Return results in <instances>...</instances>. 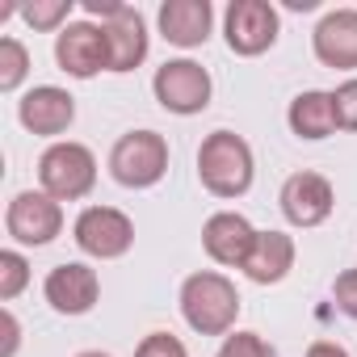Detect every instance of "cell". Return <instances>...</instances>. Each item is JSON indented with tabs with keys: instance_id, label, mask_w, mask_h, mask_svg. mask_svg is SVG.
Wrapping results in <instances>:
<instances>
[{
	"instance_id": "21",
	"label": "cell",
	"mask_w": 357,
	"mask_h": 357,
	"mask_svg": "<svg viewBox=\"0 0 357 357\" xmlns=\"http://www.w3.org/2000/svg\"><path fill=\"white\" fill-rule=\"evenodd\" d=\"M17 13H22L26 26H34V30H55L59 22H68L72 0H34V5H22Z\"/></svg>"
},
{
	"instance_id": "9",
	"label": "cell",
	"mask_w": 357,
	"mask_h": 357,
	"mask_svg": "<svg viewBox=\"0 0 357 357\" xmlns=\"http://www.w3.org/2000/svg\"><path fill=\"white\" fill-rule=\"evenodd\" d=\"M278 9L269 0H231L227 5V17H223V34H227V47L236 55H261L278 43Z\"/></svg>"
},
{
	"instance_id": "16",
	"label": "cell",
	"mask_w": 357,
	"mask_h": 357,
	"mask_svg": "<svg viewBox=\"0 0 357 357\" xmlns=\"http://www.w3.org/2000/svg\"><path fill=\"white\" fill-rule=\"evenodd\" d=\"M211 26H215V9L211 0H168L160 5V34L172 43V47H202L211 38Z\"/></svg>"
},
{
	"instance_id": "24",
	"label": "cell",
	"mask_w": 357,
	"mask_h": 357,
	"mask_svg": "<svg viewBox=\"0 0 357 357\" xmlns=\"http://www.w3.org/2000/svg\"><path fill=\"white\" fill-rule=\"evenodd\" d=\"M332 298H336V307H340L349 319H357V269H344V273L336 278Z\"/></svg>"
},
{
	"instance_id": "27",
	"label": "cell",
	"mask_w": 357,
	"mask_h": 357,
	"mask_svg": "<svg viewBox=\"0 0 357 357\" xmlns=\"http://www.w3.org/2000/svg\"><path fill=\"white\" fill-rule=\"evenodd\" d=\"M307 357H349V349L336 344V340H315V344L307 349Z\"/></svg>"
},
{
	"instance_id": "26",
	"label": "cell",
	"mask_w": 357,
	"mask_h": 357,
	"mask_svg": "<svg viewBox=\"0 0 357 357\" xmlns=\"http://www.w3.org/2000/svg\"><path fill=\"white\" fill-rule=\"evenodd\" d=\"M17 336H22L17 315H13V311H5V353H0V357H13V353H17Z\"/></svg>"
},
{
	"instance_id": "28",
	"label": "cell",
	"mask_w": 357,
	"mask_h": 357,
	"mask_svg": "<svg viewBox=\"0 0 357 357\" xmlns=\"http://www.w3.org/2000/svg\"><path fill=\"white\" fill-rule=\"evenodd\" d=\"M76 357H109V353H101V349H89V353H76Z\"/></svg>"
},
{
	"instance_id": "15",
	"label": "cell",
	"mask_w": 357,
	"mask_h": 357,
	"mask_svg": "<svg viewBox=\"0 0 357 357\" xmlns=\"http://www.w3.org/2000/svg\"><path fill=\"white\" fill-rule=\"evenodd\" d=\"M311 47H315V59L324 68L353 72L357 68V9H332V13H324V22L311 34Z\"/></svg>"
},
{
	"instance_id": "4",
	"label": "cell",
	"mask_w": 357,
	"mask_h": 357,
	"mask_svg": "<svg viewBox=\"0 0 357 357\" xmlns=\"http://www.w3.org/2000/svg\"><path fill=\"white\" fill-rule=\"evenodd\" d=\"M168 172V143L155 130H130L109 151V176L122 190H151Z\"/></svg>"
},
{
	"instance_id": "14",
	"label": "cell",
	"mask_w": 357,
	"mask_h": 357,
	"mask_svg": "<svg viewBox=\"0 0 357 357\" xmlns=\"http://www.w3.org/2000/svg\"><path fill=\"white\" fill-rule=\"evenodd\" d=\"M252 244H257V227H252L244 215H236V211H219V215H211L206 227H202V248H206V257H211L215 265L244 269Z\"/></svg>"
},
{
	"instance_id": "11",
	"label": "cell",
	"mask_w": 357,
	"mask_h": 357,
	"mask_svg": "<svg viewBox=\"0 0 357 357\" xmlns=\"http://www.w3.org/2000/svg\"><path fill=\"white\" fill-rule=\"evenodd\" d=\"M43 294L59 315H89L101 298V278L84 261H68V265H55L47 273Z\"/></svg>"
},
{
	"instance_id": "18",
	"label": "cell",
	"mask_w": 357,
	"mask_h": 357,
	"mask_svg": "<svg viewBox=\"0 0 357 357\" xmlns=\"http://www.w3.org/2000/svg\"><path fill=\"white\" fill-rule=\"evenodd\" d=\"M286 122L298 139H328L336 126H340V114H336V97L332 93H298L286 109Z\"/></svg>"
},
{
	"instance_id": "17",
	"label": "cell",
	"mask_w": 357,
	"mask_h": 357,
	"mask_svg": "<svg viewBox=\"0 0 357 357\" xmlns=\"http://www.w3.org/2000/svg\"><path fill=\"white\" fill-rule=\"evenodd\" d=\"M294 269V240L286 231H257V244L244 261V273L257 286H273Z\"/></svg>"
},
{
	"instance_id": "25",
	"label": "cell",
	"mask_w": 357,
	"mask_h": 357,
	"mask_svg": "<svg viewBox=\"0 0 357 357\" xmlns=\"http://www.w3.org/2000/svg\"><path fill=\"white\" fill-rule=\"evenodd\" d=\"M332 97H336L340 126H344V130H357V76H353V80H344V84H340Z\"/></svg>"
},
{
	"instance_id": "7",
	"label": "cell",
	"mask_w": 357,
	"mask_h": 357,
	"mask_svg": "<svg viewBox=\"0 0 357 357\" xmlns=\"http://www.w3.org/2000/svg\"><path fill=\"white\" fill-rule=\"evenodd\" d=\"M72 236H76V248L84 257L118 261L135 244V223L118 206H84L80 219H76V227H72Z\"/></svg>"
},
{
	"instance_id": "6",
	"label": "cell",
	"mask_w": 357,
	"mask_h": 357,
	"mask_svg": "<svg viewBox=\"0 0 357 357\" xmlns=\"http://www.w3.org/2000/svg\"><path fill=\"white\" fill-rule=\"evenodd\" d=\"M151 93H155V101L168 114L190 118V114H202L211 105L215 84H211V72L202 63H194V59H168L164 68H155Z\"/></svg>"
},
{
	"instance_id": "20",
	"label": "cell",
	"mask_w": 357,
	"mask_h": 357,
	"mask_svg": "<svg viewBox=\"0 0 357 357\" xmlns=\"http://www.w3.org/2000/svg\"><path fill=\"white\" fill-rule=\"evenodd\" d=\"M26 282H30V265H26V257H22L17 248H5V252H0V298L13 303V298L26 290Z\"/></svg>"
},
{
	"instance_id": "3",
	"label": "cell",
	"mask_w": 357,
	"mask_h": 357,
	"mask_svg": "<svg viewBox=\"0 0 357 357\" xmlns=\"http://www.w3.org/2000/svg\"><path fill=\"white\" fill-rule=\"evenodd\" d=\"M38 181H43V194H51L55 202H80L93 194L97 185V160L84 143H51L38 160Z\"/></svg>"
},
{
	"instance_id": "2",
	"label": "cell",
	"mask_w": 357,
	"mask_h": 357,
	"mask_svg": "<svg viewBox=\"0 0 357 357\" xmlns=\"http://www.w3.org/2000/svg\"><path fill=\"white\" fill-rule=\"evenodd\" d=\"M252 147L236 130H215L198 147V176L215 198H244L252 190Z\"/></svg>"
},
{
	"instance_id": "12",
	"label": "cell",
	"mask_w": 357,
	"mask_h": 357,
	"mask_svg": "<svg viewBox=\"0 0 357 357\" xmlns=\"http://www.w3.org/2000/svg\"><path fill=\"white\" fill-rule=\"evenodd\" d=\"M278 202H282L286 223H294V227H319L332 215L336 194L328 185V176H319V172H294V176H286Z\"/></svg>"
},
{
	"instance_id": "23",
	"label": "cell",
	"mask_w": 357,
	"mask_h": 357,
	"mask_svg": "<svg viewBox=\"0 0 357 357\" xmlns=\"http://www.w3.org/2000/svg\"><path fill=\"white\" fill-rule=\"evenodd\" d=\"M135 357H185V344L176 340L172 332H151V336H143Z\"/></svg>"
},
{
	"instance_id": "5",
	"label": "cell",
	"mask_w": 357,
	"mask_h": 357,
	"mask_svg": "<svg viewBox=\"0 0 357 357\" xmlns=\"http://www.w3.org/2000/svg\"><path fill=\"white\" fill-rule=\"evenodd\" d=\"M84 13L101 17L105 47H109V72H135L147 59V26L143 13L118 0H84Z\"/></svg>"
},
{
	"instance_id": "1",
	"label": "cell",
	"mask_w": 357,
	"mask_h": 357,
	"mask_svg": "<svg viewBox=\"0 0 357 357\" xmlns=\"http://www.w3.org/2000/svg\"><path fill=\"white\" fill-rule=\"evenodd\" d=\"M181 315L198 336H227L240 315V290L231 278L202 269L181 282Z\"/></svg>"
},
{
	"instance_id": "13",
	"label": "cell",
	"mask_w": 357,
	"mask_h": 357,
	"mask_svg": "<svg viewBox=\"0 0 357 357\" xmlns=\"http://www.w3.org/2000/svg\"><path fill=\"white\" fill-rule=\"evenodd\" d=\"M17 118L30 135H43V139H55L63 135L72 122H76V97L68 89H55V84H38L30 89L22 101H17Z\"/></svg>"
},
{
	"instance_id": "8",
	"label": "cell",
	"mask_w": 357,
	"mask_h": 357,
	"mask_svg": "<svg viewBox=\"0 0 357 357\" xmlns=\"http://www.w3.org/2000/svg\"><path fill=\"white\" fill-rule=\"evenodd\" d=\"M5 231L17 244H26V248H43V244H51L63 231V211H59V202L51 194L22 190L9 202V211H5Z\"/></svg>"
},
{
	"instance_id": "19",
	"label": "cell",
	"mask_w": 357,
	"mask_h": 357,
	"mask_svg": "<svg viewBox=\"0 0 357 357\" xmlns=\"http://www.w3.org/2000/svg\"><path fill=\"white\" fill-rule=\"evenodd\" d=\"M30 76V51L17 38H0V93H13Z\"/></svg>"
},
{
	"instance_id": "22",
	"label": "cell",
	"mask_w": 357,
	"mask_h": 357,
	"mask_svg": "<svg viewBox=\"0 0 357 357\" xmlns=\"http://www.w3.org/2000/svg\"><path fill=\"white\" fill-rule=\"evenodd\" d=\"M219 357H273V349H269L257 332H236V336L223 340Z\"/></svg>"
},
{
	"instance_id": "10",
	"label": "cell",
	"mask_w": 357,
	"mask_h": 357,
	"mask_svg": "<svg viewBox=\"0 0 357 357\" xmlns=\"http://www.w3.org/2000/svg\"><path fill=\"white\" fill-rule=\"evenodd\" d=\"M55 63L76 76L89 80L97 72H109V47H105V30L93 22H68L55 34Z\"/></svg>"
}]
</instances>
